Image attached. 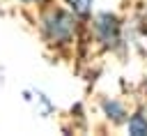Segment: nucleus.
<instances>
[{"label":"nucleus","instance_id":"1","mask_svg":"<svg viewBox=\"0 0 147 136\" xmlns=\"http://www.w3.org/2000/svg\"><path fill=\"white\" fill-rule=\"evenodd\" d=\"M44 23H46L48 37H53L57 41H67L71 37V32H74V16L67 14V12H60V9L57 12H51Z\"/></svg>","mask_w":147,"mask_h":136},{"label":"nucleus","instance_id":"2","mask_svg":"<svg viewBox=\"0 0 147 136\" xmlns=\"http://www.w3.org/2000/svg\"><path fill=\"white\" fill-rule=\"evenodd\" d=\"M96 30H99L101 39H103V41H108V44L117 39V23H115V18H113V16H108V14H101V16H99Z\"/></svg>","mask_w":147,"mask_h":136},{"label":"nucleus","instance_id":"3","mask_svg":"<svg viewBox=\"0 0 147 136\" xmlns=\"http://www.w3.org/2000/svg\"><path fill=\"white\" fill-rule=\"evenodd\" d=\"M129 131H131L133 136H145V134H147V120H145L142 115H133V118L129 120Z\"/></svg>","mask_w":147,"mask_h":136},{"label":"nucleus","instance_id":"4","mask_svg":"<svg viewBox=\"0 0 147 136\" xmlns=\"http://www.w3.org/2000/svg\"><path fill=\"white\" fill-rule=\"evenodd\" d=\"M69 2L74 5V9L78 14H87L90 12V5H92V0H69Z\"/></svg>","mask_w":147,"mask_h":136},{"label":"nucleus","instance_id":"5","mask_svg":"<svg viewBox=\"0 0 147 136\" xmlns=\"http://www.w3.org/2000/svg\"><path fill=\"white\" fill-rule=\"evenodd\" d=\"M106 111H108V113H113V118H115V120H119V118H122V108H119L117 104H106Z\"/></svg>","mask_w":147,"mask_h":136}]
</instances>
